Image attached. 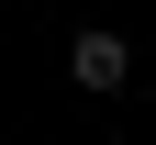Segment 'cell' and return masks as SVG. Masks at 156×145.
I'll use <instances>...</instances> for the list:
<instances>
[{
    "mask_svg": "<svg viewBox=\"0 0 156 145\" xmlns=\"http://www.w3.org/2000/svg\"><path fill=\"white\" fill-rule=\"evenodd\" d=\"M67 78H78V89H123V78H134V45H123L112 23H89V34L67 45Z\"/></svg>",
    "mask_w": 156,
    "mask_h": 145,
    "instance_id": "1",
    "label": "cell"
}]
</instances>
